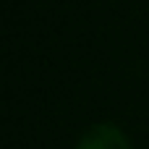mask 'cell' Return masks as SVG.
Returning a JSON list of instances; mask_svg holds the SVG:
<instances>
[{"mask_svg":"<svg viewBox=\"0 0 149 149\" xmlns=\"http://www.w3.org/2000/svg\"><path fill=\"white\" fill-rule=\"evenodd\" d=\"M76 149H131V141L126 139V134L118 126L97 123L79 139Z\"/></svg>","mask_w":149,"mask_h":149,"instance_id":"1","label":"cell"}]
</instances>
